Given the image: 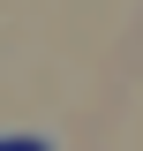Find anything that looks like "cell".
<instances>
[{"label": "cell", "instance_id": "6da1fadb", "mask_svg": "<svg viewBox=\"0 0 143 151\" xmlns=\"http://www.w3.org/2000/svg\"><path fill=\"white\" fill-rule=\"evenodd\" d=\"M0 151H53L45 136H0Z\"/></svg>", "mask_w": 143, "mask_h": 151}]
</instances>
